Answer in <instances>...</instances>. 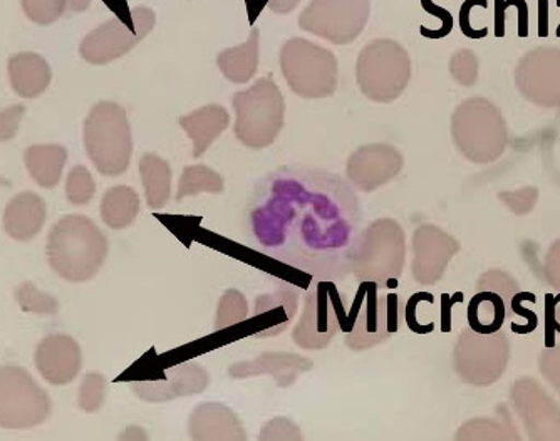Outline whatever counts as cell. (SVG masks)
Returning <instances> with one entry per match:
<instances>
[{
  "mask_svg": "<svg viewBox=\"0 0 560 441\" xmlns=\"http://www.w3.org/2000/svg\"><path fill=\"white\" fill-rule=\"evenodd\" d=\"M248 230L267 257L320 280L352 274L361 207L345 179L326 170L280 169L257 184Z\"/></svg>",
  "mask_w": 560,
  "mask_h": 441,
  "instance_id": "6da1fadb",
  "label": "cell"
},
{
  "mask_svg": "<svg viewBox=\"0 0 560 441\" xmlns=\"http://www.w3.org/2000/svg\"><path fill=\"white\" fill-rule=\"evenodd\" d=\"M108 239L100 227L83 216L59 220L47 237V258L62 279L86 282L93 279L108 257Z\"/></svg>",
  "mask_w": 560,
  "mask_h": 441,
  "instance_id": "7a4b0ae2",
  "label": "cell"
},
{
  "mask_svg": "<svg viewBox=\"0 0 560 441\" xmlns=\"http://www.w3.org/2000/svg\"><path fill=\"white\" fill-rule=\"evenodd\" d=\"M406 260V235L393 219H377L361 232L354 252L352 274L358 282L377 288H396Z\"/></svg>",
  "mask_w": 560,
  "mask_h": 441,
  "instance_id": "3957f363",
  "label": "cell"
},
{
  "mask_svg": "<svg viewBox=\"0 0 560 441\" xmlns=\"http://www.w3.org/2000/svg\"><path fill=\"white\" fill-rule=\"evenodd\" d=\"M84 147L97 172L119 176L128 170L133 137L125 108L115 101H101L84 121Z\"/></svg>",
  "mask_w": 560,
  "mask_h": 441,
  "instance_id": "277c9868",
  "label": "cell"
},
{
  "mask_svg": "<svg viewBox=\"0 0 560 441\" xmlns=\"http://www.w3.org/2000/svg\"><path fill=\"white\" fill-rule=\"evenodd\" d=\"M232 105L235 138L250 150L270 147L284 128L285 101L272 76L260 78L254 86L235 93Z\"/></svg>",
  "mask_w": 560,
  "mask_h": 441,
  "instance_id": "5b68a950",
  "label": "cell"
},
{
  "mask_svg": "<svg viewBox=\"0 0 560 441\" xmlns=\"http://www.w3.org/2000/svg\"><path fill=\"white\" fill-rule=\"evenodd\" d=\"M411 80L408 50L393 39H377L361 49L355 61V81L361 93L374 103H393Z\"/></svg>",
  "mask_w": 560,
  "mask_h": 441,
  "instance_id": "8992f818",
  "label": "cell"
},
{
  "mask_svg": "<svg viewBox=\"0 0 560 441\" xmlns=\"http://www.w3.org/2000/svg\"><path fill=\"white\" fill-rule=\"evenodd\" d=\"M279 62L292 93L304 100H324L338 90V59L319 44L294 37L280 49Z\"/></svg>",
  "mask_w": 560,
  "mask_h": 441,
  "instance_id": "52a82bcc",
  "label": "cell"
},
{
  "mask_svg": "<svg viewBox=\"0 0 560 441\" xmlns=\"http://www.w3.org/2000/svg\"><path fill=\"white\" fill-rule=\"evenodd\" d=\"M373 282H361L351 311H346L345 343L352 351H366L388 341L399 329V298L380 295Z\"/></svg>",
  "mask_w": 560,
  "mask_h": 441,
  "instance_id": "ba28073f",
  "label": "cell"
},
{
  "mask_svg": "<svg viewBox=\"0 0 560 441\" xmlns=\"http://www.w3.org/2000/svg\"><path fill=\"white\" fill-rule=\"evenodd\" d=\"M452 135L458 150L475 163L499 159L506 140L499 108L481 97L464 101L455 109Z\"/></svg>",
  "mask_w": 560,
  "mask_h": 441,
  "instance_id": "9c48e42d",
  "label": "cell"
},
{
  "mask_svg": "<svg viewBox=\"0 0 560 441\" xmlns=\"http://www.w3.org/2000/svg\"><path fill=\"white\" fill-rule=\"evenodd\" d=\"M346 311V299L338 286L332 280H317L305 294L292 341L305 351L326 349L342 329Z\"/></svg>",
  "mask_w": 560,
  "mask_h": 441,
  "instance_id": "30bf717a",
  "label": "cell"
},
{
  "mask_svg": "<svg viewBox=\"0 0 560 441\" xmlns=\"http://www.w3.org/2000/svg\"><path fill=\"white\" fill-rule=\"evenodd\" d=\"M49 396L27 371L0 367V428L27 430L46 421L50 415Z\"/></svg>",
  "mask_w": 560,
  "mask_h": 441,
  "instance_id": "8fae6325",
  "label": "cell"
},
{
  "mask_svg": "<svg viewBox=\"0 0 560 441\" xmlns=\"http://www.w3.org/2000/svg\"><path fill=\"white\" fill-rule=\"evenodd\" d=\"M370 0H311L299 15V27L336 46H348L363 34Z\"/></svg>",
  "mask_w": 560,
  "mask_h": 441,
  "instance_id": "7c38bea8",
  "label": "cell"
},
{
  "mask_svg": "<svg viewBox=\"0 0 560 441\" xmlns=\"http://www.w3.org/2000/svg\"><path fill=\"white\" fill-rule=\"evenodd\" d=\"M156 15L150 8H135L130 22L115 18L97 25L80 46V55L90 65L101 66L128 55L155 27Z\"/></svg>",
  "mask_w": 560,
  "mask_h": 441,
  "instance_id": "4fadbf2b",
  "label": "cell"
},
{
  "mask_svg": "<svg viewBox=\"0 0 560 441\" xmlns=\"http://www.w3.org/2000/svg\"><path fill=\"white\" fill-rule=\"evenodd\" d=\"M517 88L528 101L540 106H560V47L528 50L515 71Z\"/></svg>",
  "mask_w": 560,
  "mask_h": 441,
  "instance_id": "5bb4252c",
  "label": "cell"
},
{
  "mask_svg": "<svg viewBox=\"0 0 560 441\" xmlns=\"http://www.w3.org/2000/svg\"><path fill=\"white\" fill-rule=\"evenodd\" d=\"M405 165L401 151L388 143H371L349 154L346 176L364 194L377 190L399 175Z\"/></svg>",
  "mask_w": 560,
  "mask_h": 441,
  "instance_id": "9a60e30c",
  "label": "cell"
},
{
  "mask_svg": "<svg viewBox=\"0 0 560 441\" xmlns=\"http://www.w3.org/2000/svg\"><path fill=\"white\" fill-rule=\"evenodd\" d=\"M209 386V373L197 362H180L162 374L131 384L135 395L148 403H166L201 395Z\"/></svg>",
  "mask_w": 560,
  "mask_h": 441,
  "instance_id": "2e32d148",
  "label": "cell"
},
{
  "mask_svg": "<svg viewBox=\"0 0 560 441\" xmlns=\"http://www.w3.org/2000/svg\"><path fill=\"white\" fill-rule=\"evenodd\" d=\"M34 361H36L37 371L47 383L62 386L74 381L80 374L83 355H81L80 345L72 337L55 334L39 343Z\"/></svg>",
  "mask_w": 560,
  "mask_h": 441,
  "instance_id": "e0dca14e",
  "label": "cell"
},
{
  "mask_svg": "<svg viewBox=\"0 0 560 441\" xmlns=\"http://www.w3.org/2000/svg\"><path fill=\"white\" fill-rule=\"evenodd\" d=\"M458 251L442 230L433 225H421L413 235V277L421 283H435L445 272L450 257Z\"/></svg>",
  "mask_w": 560,
  "mask_h": 441,
  "instance_id": "ac0fdd59",
  "label": "cell"
},
{
  "mask_svg": "<svg viewBox=\"0 0 560 441\" xmlns=\"http://www.w3.org/2000/svg\"><path fill=\"white\" fill-rule=\"evenodd\" d=\"M314 361L307 356L298 352L270 351L248 359V361L232 364L229 374L234 380H248V378H273L277 386L289 387L298 381L302 373L313 370Z\"/></svg>",
  "mask_w": 560,
  "mask_h": 441,
  "instance_id": "d6986e66",
  "label": "cell"
},
{
  "mask_svg": "<svg viewBox=\"0 0 560 441\" xmlns=\"http://www.w3.org/2000/svg\"><path fill=\"white\" fill-rule=\"evenodd\" d=\"M298 307L299 292L291 286H280L272 292L259 295L252 316V324L257 326L254 337L266 339L284 333L294 321Z\"/></svg>",
  "mask_w": 560,
  "mask_h": 441,
  "instance_id": "ffe728a7",
  "label": "cell"
},
{
  "mask_svg": "<svg viewBox=\"0 0 560 441\" xmlns=\"http://www.w3.org/2000/svg\"><path fill=\"white\" fill-rule=\"evenodd\" d=\"M190 437L197 441H244L247 431L234 409L222 403H201L188 420Z\"/></svg>",
  "mask_w": 560,
  "mask_h": 441,
  "instance_id": "44dd1931",
  "label": "cell"
},
{
  "mask_svg": "<svg viewBox=\"0 0 560 441\" xmlns=\"http://www.w3.org/2000/svg\"><path fill=\"white\" fill-rule=\"evenodd\" d=\"M46 201L33 192L15 195L4 212V230L9 237L27 242L36 237L46 222Z\"/></svg>",
  "mask_w": 560,
  "mask_h": 441,
  "instance_id": "7402d4cb",
  "label": "cell"
},
{
  "mask_svg": "<svg viewBox=\"0 0 560 441\" xmlns=\"http://www.w3.org/2000/svg\"><path fill=\"white\" fill-rule=\"evenodd\" d=\"M187 137L194 141V159H200L231 125V115L223 106L207 105L178 119Z\"/></svg>",
  "mask_w": 560,
  "mask_h": 441,
  "instance_id": "603a6c76",
  "label": "cell"
},
{
  "mask_svg": "<svg viewBox=\"0 0 560 441\" xmlns=\"http://www.w3.org/2000/svg\"><path fill=\"white\" fill-rule=\"evenodd\" d=\"M12 90L25 100L39 97L49 88L52 69L43 56L36 53H19L8 62Z\"/></svg>",
  "mask_w": 560,
  "mask_h": 441,
  "instance_id": "cb8c5ba5",
  "label": "cell"
},
{
  "mask_svg": "<svg viewBox=\"0 0 560 441\" xmlns=\"http://www.w3.org/2000/svg\"><path fill=\"white\" fill-rule=\"evenodd\" d=\"M260 31H250L247 43L220 53L217 66L226 80L234 84H245L254 80L259 69Z\"/></svg>",
  "mask_w": 560,
  "mask_h": 441,
  "instance_id": "d4e9b609",
  "label": "cell"
},
{
  "mask_svg": "<svg viewBox=\"0 0 560 441\" xmlns=\"http://www.w3.org/2000/svg\"><path fill=\"white\" fill-rule=\"evenodd\" d=\"M25 166L39 187L55 188L61 182L68 150L61 144H33L25 151Z\"/></svg>",
  "mask_w": 560,
  "mask_h": 441,
  "instance_id": "484cf974",
  "label": "cell"
},
{
  "mask_svg": "<svg viewBox=\"0 0 560 441\" xmlns=\"http://www.w3.org/2000/svg\"><path fill=\"white\" fill-rule=\"evenodd\" d=\"M141 184L148 207L160 210L172 197V169L170 163L155 153H144L140 160Z\"/></svg>",
  "mask_w": 560,
  "mask_h": 441,
  "instance_id": "4316f807",
  "label": "cell"
},
{
  "mask_svg": "<svg viewBox=\"0 0 560 441\" xmlns=\"http://www.w3.org/2000/svg\"><path fill=\"white\" fill-rule=\"evenodd\" d=\"M505 302L495 292H478L468 304V326L478 336H492L499 333L505 323Z\"/></svg>",
  "mask_w": 560,
  "mask_h": 441,
  "instance_id": "83f0119b",
  "label": "cell"
},
{
  "mask_svg": "<svg viewBox=\"0 0 560 441\" xmlns=\"http://www.w3.org/2000/svg\"><path fill=\"white\" fill-rule=\"evenodd\" d=\"M140 213V195L128 187L118 185L109 188L101 200V219L109 229L122 230L130 227Z\"/></svg>",
  "mask_w": 560,
  "mask_h": 441,
  "instance_id": "f1b7e54d",
  "label": "cell"
},
{
  "mask_svg": "<svg viewBox=\"0 0 560 441\" xmlns=\"http://www.w3.org/2000/svg\"><path fill=\"white\" fill-rule=\"evenodd\" d=\"M225 190V182L215 170L206 165L185 166L178 182L176 201L185 200L200 194H222Z\"/></svg>",
  "mask_w": 560,
  "mask_h": 441,
  "instance_id": "f546056e",
  "label": "cell"
},
{
  "mask_svg": "<svg viewBox=\"0 0 560 441\" xmlns=\"http://www.w3.org/2000/svg\"><path fill=\"white\" fill-rule=\"evenodd\" d=\"M248 317V302L245 295L237 289H231L220 298L217 307V320L213 330L229 329L244 323Z\"/></svg>",
  "mask_w": 560,
  "mask_h": 441,
  "instance_id": "4dcf8cb0",
  "label": "cell"
},
{
  "mask_svg": "<svg viewBox=\"0 0 560 441\" xmlns=\"http://www.w3.org/2000/svg\"><path fill=\"white\" fill-rule=\"evenodd\" d=\"M15 301L19 302L24 311L34 314H46V316H52L58 314L59 304L52 295L46 294V292L39 291L34 283L25 282L21 283L15 289Z\"/></svg>",
  "mask_w": 560,
  "mask_h": 441,
  "instance_id": "1f68e13d",
  "label": "cell"
},
{
  "mask_svg": "<svg viewBox=\"0 0 560 441\" xmlns=\"http://www.w3.org/2000/svg\"><path fill=\"white\" fill-rule=\"evenodd\" d=\"M94 194H96V184L90 170L83 165L74 166L66 179V197L69 204L88 205L93 200Z\"/></svg>",
  "mask_w": 560,
  "mask_h": 441,
  "instance_id": "d6a6232c",
  "label": "cell"
},
{
  "mask_svg": "<svg viewBox=\"0 0 560 441\" xmlns=\"http://www.w3.org/2000/svg\"><path fill=\"white\" fill-rule=\"evenodd\" d=\"M22 11L34 24L50 25L65 15L69 0H21Z\"/></svg>",
  "mask_w": 560,
  "mask_h": 441,
  "instance_id": "836d02e7",
  "label": "cell"
},
{
  "mask_svg": "<svg viewBox=\"0 0 560 441\" xmlns=\"http://www.w3.org/2000/svg\"><path fill=\"white\" fill-rule=\"evenodd\" d=\"M106 399V378L101 373H88L80 390V406L86 413H94Z\"/></svg>",
  "mask_w": 560,
  "mask_h": 441,
  "instance_id": "e575fe53",
  "label": "cell"
},
{
  "mask_svg": "<svg viewBox=\"0 0 560 441\" xmlns=\"http://www.w3.org/2000/svg\"><path fill=\"white\" fill-rule=\"evenodd\" d=\"M450 72L453 80L462 86H474L478 76V61L474 50H456L450 59Z\"/></svg>",
  "mask_w": 560,
  "mask_h": 441,
  "instance_id": "d590c367",
  "label": "cell"
},
{
  "mask_svg": "<svg viewBox=\"0 0 560 441\" xmlns=\"http://www.w3.org/2000/svg\"><path fill=\"white\" fill-rule=\"evenodd\" d=\"M525 301L534 302V304H536V294H532V292H517V294L512 298L511 302V307L512 311H514V314L527 320V324L514 323L511 326L512 333L522 334V336H524V334L534 333V330L537 329V326H539V317H537V314L534 313V311H530V309H525L524 305H522V302Z\"/></svg>",
  "mask_w": 560,
  "mask_h": 441,
  "instance_id": "8d00e7d4",
  "label": "cell"
},
{
  "mask_svg": "<svg viewBox=\"0 0 560 441\" xmlns=\"http://www.w3.org/2000/svg\"><path fill=\"white\" fill-rule=\"evenodd\" d=\"M260 440H302L301 428L289 418L277 417L264 425Z\"/></svg>",
  "mask_w": 560,
  "mask_h": 441,
  "instance_id": "74e56055",
  "label": "cell"
},
{
  "mask_svg": "<svg viewBox=\"0 0 560 441\" xmlns=\"http://www.w3.org/2000/svg\"><path fill=\"white\" fill-rule=\"evenodd\" d=\"M24 115L25 108L22 105L9 106L0 112V141L12 140L18 135Z\"/></svg>",
  "mask_w": 560,
  "mask_h": 441,
  "instance_id": "f35d334b",
  "label": "cell"
},
{
  "mask_svg": "<svg viewBox=\"0 0 560 441\" xmlns=\"http://www.w3.org/2000/svg\"><path fill=\"white\" fill-rule=\"evenodd\" d=\"M474 8H489V2L487 0H465L464 5L460 9V15H458V22H460V30L465 36L470 37V39H483V37L489 36V30L483 27V30H474L470 24V12Z\"/></svg>",
  "mask_w": 560,
  "mask_h": 441,
  "instance_id": "ab89813d",
  "label": "cell"
},
{
  "mask_svg": "<svg viewBox=\"0 0 560 441\" xmlns=\"http://www.w3.org/2000/svg\"><path fill=\"white\" fill-rule=\"evenodd\" d=\"M420 301L433 302L435 299H433V295L428 294V292H418V294L411 295L408 305H406V324H408V327H410L413 333L428 334L435 329V324L431 323L424 326V324L418 323L417 305Z\"/></svg>",
  "mask_w": 560,
  "mask_h": 441,
  "instance_id": "60d3db41",
  "label": "cell"
},
{
  "mask_svg": "<svg viewBox=\"0 0 560 441\" xmlns=\"http://www.w3.org/2000/svg\"><path fill=\"white\" fill-rule=\"evenodd\" d=\"M421 5H423V9L428 14L436 15V18L442 19L443 22L442 30L436 31V33L427 34L424 37H430V39H442V37L448 36L453 30V15L450 14L446 9L439 8L433 0H421Z\"/></svg>",
  "mask_w": 560,
  "mask_h": 441,
  "instance_id": "b9f144b4",
  "label": "cell"
},
{
  "mask_svg": "<svg viewBox=\"0 0 560 441\" xmlns=\"http://www.w3.org/2000/svg\"><path fill=\"white\" fill-rule=\"evenodd\" d=\"M544 302H546V348L552 349L556 348V329L552 326V317H553V309H556V295L549 294L547 292L546 298H544Z\"/></svg>",
  "mask_w": 560,
  "mask_h": 441,
  "instance_id": "7bdbcfd3",
  "label": "cell"
},
{
  "mask_svg": "<svg viewBox=\"0 0 560 441\" xmlns=\"http://www.w3.org/2000/svg\"><path fill=\"white\" fill-rule=\"evenodd\" d=\"M455 302H464V292H456L455 295H442V329L443 333L452 330V307Z\"/></svg>",
  "mask_w": 560,
  "mask_h": 441,
  "instance_id": "ee69618b",
  "label": "cell"
},
{
  "mask_svg": "<svg viewBox=\"0 0 560 441\" xmlns=\"http://www.w3.org/2000/svg\"><path fill=\"white\" fill-rule=\"evenodd\" d=\"M506 5L517 8L518 12V36H528V5L525 0H506Z\"/></svg>",
  "mask_w": 560,
  "mask_h": 441,
  "instance_id": "f6af8a7d",
  "label": "cell"
},
{
  "mask_svg": "<svg viewBox=\"0 0 560 441\" xmlns=\"http://www.w3.org/2000/svg\"><path fill=\"white\" fill-rule=\"evenodd\" d=\"M270 11L276 14L288 15L301 4L302 0H266Z\"/></svg>",
  "mask_w": 560,
  "mask_h": 441,
  "instance_id": "bcb514c9",
  "label": "cell"
},
{
  "mask_svg": "<svg viewBox=\"0 0 560 441\" xmlns=\"http://www.w3.org/2000/svg\"><path fill=\"white\" fill-rule=\"evenodd\" d=\"M509 9L506 0H495V36H505V12Z\"/></svg>",
  "mask_w": 560,
  "mask_h": 441,
  "instance_id": "7dc6e473",
  "label": "cell"
},
{
  "mask_svg": "<svg viewBox=\"0 0 560 441\" xmlns=\"http://www.w3.org/2000/svg\"><path fill=\"white\" fill-rule=\"evenodd\" d=\"M539 37H549V2L539 0Z\"/></svg>",
  "mask_w": 560,
  "mask_h": 441,
  "instance_id": "c3c4849f",
  "label": "cell"
},
{
  "mask_svg": "<svg viewBox=\"0 0 560 441\" xmlns=\"http://www.w3.org/2000/svg\"><path fill=\"white\" fill-rule=\"evenodd\" d=\"M91 0H69V11L84 12L90 8Z\"/></svg>",
  "mask_w": 560,
  "mask_h": 441,
  "instance_id": "681fc988",
  "label": "cell"
},
{
  "mask_svg": "<svg viewBox=\"0 0 560 441\" xmlns=\"http://www.w3.org/2000/svg\"><path fill=\"white\" fill-rule=\"evenodd\" d=\"M557 5L560 8V0H557ZM556 36L560 39V24L557 25Z\"/></svg>",
  "mask_w": 560,
  "mask_h": 441,
  "instance_id": "f907efd6",
  "label": "cell"
}]
</instances>
